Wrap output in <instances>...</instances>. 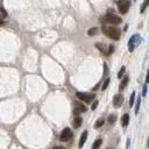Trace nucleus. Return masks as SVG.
Instances as JSON below:
<instances>
[{"label": "nucleus", "mask_w": 149, "mask_h": 149, "mask_svg": "<svg viewBox=\"0 0 149 149\" xmlns=\"http://www.w3.org/2000/svg\"><path fill=\"white\" fill-rule=\"evenodd\" d=\"M1 11H3V17H4V18H5V17H6V12H5V9H4V8H3V9H1Z\"/></svg>", "instance_id": "24"}, {"label": "nucleus", "mask_w": 149, "mask_h": 149, "mask_svg": "<svg viewBox=\"0 0 149 149\" xmlns=\"http://www.w3.org/2000/svg\"><path fill=\"white\" fill-rule=\"evenodd\" d=\"M148 146H149V141H148Z\"/></svg>", "instance_id": "26"}, {"label": "nucleus", "mask_w": 149, "mask_h": 149, "mask_svg": "<svg viewBox=\"0 0 149 149\" xmlns=\"http://www.w3.org/2000/svg\"><path fill=\"white\" fill-rule=\"evenodd\" d=\"M102 143V140H100V139H98V140L96 141L93 143V149H97V148H99L100 147V144Z\"/></svg>", "instance_id": "12"}, {"label": "nucleus", "mask_w": 149, "mask_h": 149, "mask_svg": "<svg viewBox=\"0 0 149 149\" xmlns=\"http://www.w3.org/2000/svg\"><path fill=\"white\" fill-rule=\"evenodd\" d=\"M108 84H110V79H106L105 83H104V85H102V90H105V88L108 86Z\"/></svg>", "instance_id": "18"}, {"label": "nucleus", "mask_w": 149, "mask_h": 149, "mask_svg": "<svg viewBox=\"0 0 149 149\" xmlns=\"http://www.w3.org/2000/svg\"><path fill=\"white\" fill-rule=\"evenodd\" d=\"M127 83H128V77H125L124 80H122L121 85H120V88H125L126 87V85H127Z\"/></svg>", "instance_id": "14"}, {"label": "nucleus", "mask_w": 149, "mask_h": 149, "mask_svg": "<svg viewBox=\"0 0 149 149\" xmlns=\"http://www.w3.org/2000/svg\"><path fill=\"white\" fill-rule=\"evenodd\" d=\"M124 72H125V68H122V69L120 70V71H119V74H118V77H119V78H121L122 76H124Z\"/></svg>", "instance_id": "20"}, {"label": "nucleus", "mask_w": 149, "mask_h": 149, "mask_svg": "<svg viewBox=\"0 0 149 149\" xmlns=\"http://www.w3.org/2000/svg\"><path fill=\"white\" fill-rule=\"evenodd\" d=\"M72 138V132L70 128H64L63 132L61 133V136H59V140L62 142H66V141H69L70 139Z\"/></svg>", "instance_id": "4"}, {"label": "nucleus", "mask_w": 149, "mask_h": 149, "mask_svg": "<svg viewBox=\"0 0 149 149\" xmlns=\"http://www.w3.org/2000/svg\"><path fill=\"white\" fill-rule=\"evenodd\" d=\"M97 28H91V29H90V31H88V35L90 36H92V35H96L97 34Z\"/></svg>", "instance_id": "17"}, {"label": "nucleus", "mask_w": 149, "mask_h": 149, "mask_svg": "<svg viewBox=\"0 0 149 149\" xmlns=\"http://www.w3.org/2000/svg\"><path fill=\"white\" fill-rule=\"evenodd\" d=\"M147 83H149V71H148V76H147V79H146Z\"/></svg>", "instance_id": "25"}, {"label": "nucleus", "mask_w": 149, "mask_h": 149, "mask_svg": "<svg viewBox=\"0 0 149 149\" xmlns=\"http://www.w3.org/2000/svg\"><path fill=\"white\" fill-rule=\"evenodd\" d=\"M148 5H149V0H146V1L143 3V5L141 6V12H142V13L144 12V9L147 8V6H148Z\"/></svg>", "instance_id": "15"}, {"label": "nucleus", "mask_w": 149, "mask_h": 149, "mask_svg": "<svg viewBox=\"0 0 149 149\" xmlns=\"http://www.w3.org/2000/svg\"><path fill=\"white\" fill-rule=\"evenodd\" d=\"M122 101H124V97H122L121 94H116V96L114 97L113 102H114V106H115V107H120V106L122 105Z\"/></svg>", "instance_id": "6"}, {"label": "nucleus", "mask_w": 149, "mask_h": 149, "mask_svg": "<svg viewBox=\"0 0 149 149\" xmlns=\"http://www.w3.org/2000/svg\"><path fill=\"white\" fill-rule=\"evenodd\" d=\"M102 32H104V34H105L107 37H110V39H112V40L118 41V40L120 39V31L115 27H112V26H111V27H104Z\"/></svg>", "instance_id": "1"}, {"label": "nucleus", "mask_w": 149, "mask_h": 149, "mask_svg": "<svg viewBox=\"0 0 149 149\" xmlns=\"http://www.w3.org/2000/svg\"><path fill=\"white\" fill-rule=\"evenodd\" d=\"M102 125H104V119H98L96 122V128H99L101 127Z\"/></svg>", "instance_id": "13"}, {"label": "nucleus", "mask_w": 149, "mask_h": 149, "mask_svg": "<svg viewBox=\"0 0 149 149\" xmlns=\"http://www.w3.org/2000/svg\"><path fill=\"white\" fill-rule=\"evenodd\" d=\"M96 46H97V48H98V49H99L100 51H102V53H105V54H106L105 48H104V44H101V43H97Z\"/></svg>", "instance_id": "16"}, {"label": "nucleus", "mask_w": 149, "mask_h": 149, "mask_svg": "<svg viewBox=\"0 0 149 149\" xmlns=\"http://www.w3.org/2000/svg\"><path fill=\"white\" fill-rule=\"evenodd\" d=\"M115 119H116V115H115V114H111V115L108 116V122H110L111 125H113L114 122H115Z\"/></svg>", "instance_id": "11"}, {"label": "nucleus", "mask_w": 149, "mask_h": 149, "mask_svg": "<svg viewBox=\"0 0 149 149\" xmlns=\"http://www.w3.org/2000/svg\"><path fill=\"white\" fill-rule=\"evenodd\" d=\"M86 138H87V132H84L83 134H82V136H80V141H79V147H83V144L85 143L86 141Z\"/></svg>", "instance_id": "9"}, {"label": "nucleus", "mask_w": 149, "mask_h": 149, "mask_svg": "<svg viewBox=\"0 0 149 149\" xmlns=\"http://www.w3.org/2000/svg\"><path fill=\"white\" fill-rule=\"evenodd\" d=\"M86 112V106H84L83 104H77V106L74 107L73 113L74 114H79V113H84Z\"/></svg>", "instance_id": "7"}, {"label": "nucleus", "mask_w": 149, "mask_h": 149, "mask_svg": "<svg viewBox=\"0 0 149 149\" xmlns=\"http://www.w3.org/2000/svg\"><path fill=\"white\" fill-rule=\"evenodd\" d=\"M82 121H83V120H82V118H80V116H77V118H74L72 126H73L74 128L80 127V126H82Z\"/></svg>", "instance_id": "8"}, {"label": "nucleus", "mask_w": 149, "mask_h": 149, "mask_svg": "<svg viewBox=\"0 0 149 149\" xmlns=\"http://www.w3.org/2000/svg\"><path fill=\"white\" fill-rule=\"evenodd\" d=\"M108 22L111 25H119L120 22H121V19L118 17V15H114V14H107L104 20H101V22Z\"/></svg>", "instance_id": "3"}, {"label": "nucleus", "mask_w": 149, "mask_h": 149, "mask_svg": "<svg viewBox=\"0 0 149 149\" xmlns=\"http://www.w3.org/2000/svg\"><path fill=\"white\" fill-rule=\"evenodd\" d=\"M139 106H140V98H139V99H138V106H136V113H138V111H139Z\"/></svg>", "instance_id": "23"}, {"label": "nucleus", "mask_w": 149, "mask_h": 149, "mask_svg": "<svg viewBox=\"0 0 149 149\" xmlns=\"http://www.w3.org/2000/svg\"><path fill=\"white\" fill-rule=\"evenodd\" d=\"M134 97H135V94L133 93L132 98H130V100H129V106H133V104H134Z\"/></svg>", "instance_id": "21"}, {"label": "nucleus", "mask_w": 149, "mask_h": 149, "mask_svg": "<svg viewBox=\"0 0 149 149\" xmlns=\"http://www.w3.org/2000/svg\"><path fill=\"white\" fill-rule=\"evenodd\" d=\"M114 51V48H113V46H110V48H108V53H107V56L108 55H111V54L113 53Z\"/></svg>", "instance_id": "19"}, {"label": "nucleus", "mask_w": 149, "mask_h": 149, "mask_svg": "<svg viewBox=\"0 0 149 149\" xmlns=\"http://www.w3.org/2000/svg\"><path fill=\"white\" fill-rule=\"evenodd\" d=\"M98 102H99V101H97V100H96V101H94V104H93V105H92V110H96V108H97V106H98Z\"/></svg>", "instance_id": "22"}, {"label": "nucleus", "mask_w": 149, "mask_h": 149, "mask_svg": "<svg viewBox=\"0 0 149 149\" xmlns=\"http://www.w3.org/2000/svg\"><path fill=\"white\" fill-rule=\"evenodd\" d=\"M130 7L129 0H119L118 1V9L121 14H126Z\"/></svg>", "instance_id": "2"}, {"label": "nucleus", "mask_w": 149, "mask_h": 149, "mask_svg": "<svg viewBox=\"0 0 149 149\" xmlns=\"http://www.w3.org/2000/svg\"><path fill=\"white\" fill-rule=\"evenodd\" d=\"M128 121H129V115H128V114H125V115L122 116V125H124V126H127Z\"/></svg>", "instance_id": "10"}, {"label": "nucleus", "mask_w": 149, "mask_h": 149, "mask_svg": "<svg viewBox=\"0 0 149 149\" xmlns=\"http://www.w3.org/2000/svg\"><path fill=\"white\" fill-rule=\"evenodd\" d=\"M77 97L82 101L84 102H91L94 98V94H88V93H83V92H77Z\"/></svg>", "instance_id": "5"}]
</instances>
